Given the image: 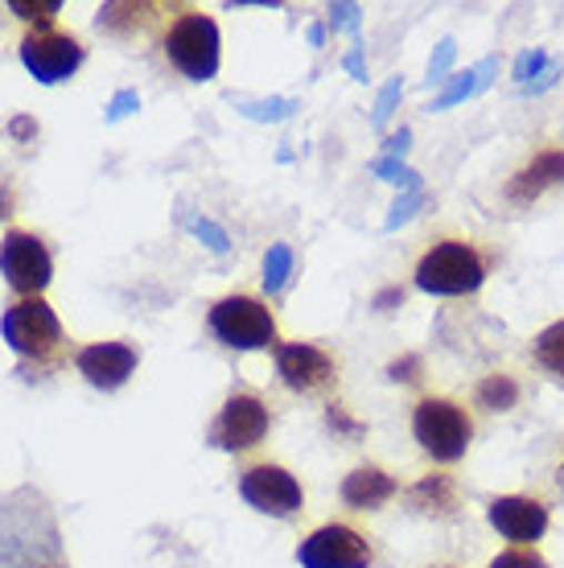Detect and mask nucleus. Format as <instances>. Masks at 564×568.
Returning <instances> with one entry per match:
<instances>
[{
  "instance_id": "obj_1",
  "label": "nucleus",
  "mask_w": 564,
  "mask_h": 568,
  "mask_svg": "<svg viewBox=\"0 0 564 568\" xmlns=\"http://www.w3.org/2000/svg\"><path fill=\"white\" fill-rule=\"evenodd\" d=\"M0 568H67L54 515L42 495L17 490L0 498Z\"/></svg>"
},
{
  "instance_id": "obj_2",
  "label": "nucleus",
  "mask_w": 564,
  "mask_h": 568,
  "mask_svg": "<svg viewBox=\"0 0 564 568\" xmlns=\"http://www.w3.org/2000/svg\"><path fill=\"white\" fill-rule=\"evenodd\" d=\"M482 281H486V264L466 240L433 243L416 264V288L437 293V297L474 293V288H482Z\"/></svg>"
},
{
  "instance_id": "obj_3",
  "label": "nucleus",
  "mask_w": 564,
  "mask_h": 568,
  "mask_svg": "<svg viewBox=\"0 0 564 568\" xmlns=\"http://www.w3.org/2000/svg\"><path fill=\"white\" fill-rule=\"evenodd\" d=\"M412 437L421 440V449L433 462H457V457H466L474 425H470V416L453 399L429 396L412 413Z\"/></svg>"
},
{
  "instance_id": "obj_4",
  "label": "nucleus",
  "mask_w": 564,
  "mask_h": 568,
  "mask_svg": "<svg viewBox=\"0 0 564 568\" xmlns=\"http://www.w3.org/2000/svg\"><path fill=\"white\" fill-rule=\"evenodd\" d=\"M211 334L231 351H264L276 342V317L255 297H223L211 305Z\"/></svg>"
},
{
  "instance_id": "obj_5",
  "label": "nucleus",
  "mask_w": 564,
  "mask_h": 568,
  "mask_svg": "<svg viewBox=\"0 0 564 568\" xmlns=\"http://www.w3.org/2000/svg\"><path fill=\"white\" fill-rule=\"evenodd\" d=\"M165 54L185 79L207 83L219 74V26L207 13H185L178 17L165 33Z\"/></svg>"
},
{
  "instance_id": "obj_6",
  "label": "nucleus",
  "mask_w": 564,
  "mask_h": 568,
  "mask_svg": "<svg viewBox=\"0 0 564 568\" xmlns=\"http://www.w3.org/2000/svg\"><path fill=\"white\" fill-rule=\"evenodd\" d=\"M0 334L9 342V351L21 358H50L62 342V322L42 297H21L4 310Z\"/></svg>"
},
{
  "instance_id": "obj_7",
  "label": "nucleus",
  "mask_w": 564,
  "mask_h": 568,
  "mask_svg": "<svg viewBox=\"0 0 564 568\" xmlns=\"http://www.w3.org/2000/svg\"><path fill=\"white\" fill-rule=\"evenodd\" d=\"M0 276L21 297H42V288L54 276L50 247L29 231H9L0 240Z\"/></svg>"
},
{
  "instance_id": "obj_8",
  "label": "nucleus",
  "mask_w": 564,
  "mask_h": 568,
  "mask_svg": "<svg viewBox=\"0 0 564 568\" xmlns=\"http://www.w3.org/2000/svg\"><path fill=\"white\" fill-rule=\"evenodd\" d=\"M296 560H301V568H371L375 552H371L363 531H354L346 524H325L301 540Z\"/></svg>"
},
{
  "instance_id": "obj_9",
  "label": "nucleus",
  "mask_w": 564,
  "mask_h": 568,
  "mask_svg": "<svg viewBox=\"0 0 564 568\" xmlns=\"http://www.w3.org/2000/svg\"><path fill=\"white\" fill-rule=\"evenodd\" d=\"M240 495L248 507H255L260 515H272V519H293L301 507H305V490L284 466H252L243 469L240 478Z\"/></svg>"
},
{
  "instance_id": "obj_10",
  "label": "nucleus",
  "mask_w": 564,
  "mask_h": 568,
  "mask_svg": "<svg viewBox=\"0 0 564 568\" xmlns=\"http://www.w3.org/2000/svg\"><path fill=\"white\" fill-rule=\"evenodd\" d=\"M264 437H269V408H264V399L248 396V392L226 399L211 425V445L214 449H226V454L255 449Z\"/></svg>"
},
{
  "instance_id": "obj_11",
  "label": "nucleus",
  "mask_w": 564,
  "mask_h": 568,
  "mask_svg": "<svg viewBox=\"0 0 564 568\" xmlns=\"http://www.w3.org/2000/svg\"><path fill=\"white\" fill-rule=\"evenodd\" d=\"M21 67H26L38 83L54 87L62 79H71L83 67V45L74 42L71 33H54V29H33L21 42Z\"/></svg>"
},
{
  "instance_id": "obj_12",
  "label": "nucleus",
  "mask_w": 564,
  "mask_h": 568,
  "mask_svg": "<svg viewBox=\"0 0 564 568\" xmlns=\"http://www.w3.org/2000/svg\"><path fill=\"white\" fill-rule=\"evenodd\" d=\"M276 375L289 392L310 396L334 379V358L313 342H284V346H276Z\"/></svg>"
},
{
  "instance_id": "obj_13",
  "label": "nucleus",
  "mask_w": 564,
  "mask_h": 568,
  "mask_svg": "<svg viewBox=\"0 0 564 568\" xmlns=\"http://www.w3.org/2000/svg\"><path fill=\"white\" fill-rule=\"evenodd\" d=\"M486 519L491 527L511 544H536L544 531H548V507L540 503V498H527V495H503L494 498L491 507H486Z\"/></svg>"
},
{
  "instance_id": "obj_14",
  "label": "nucleus",
  "mask_w": 564,
  "mask_h": 568,
  "mask_svg": "<svg viewBox=\"0 0 564 568\" xmlns=\"http://www.w3.org/2000/svg\"><path fill=\"white\" fill-rule=\"evenodd\" d=\"M74 367L87 384L99 387V392H115L132 379L137 371V351L128 342H91L74 355Z\"/></svg>"
},
{
  "instance_id": "obj_15",
  "label": "nucleus",
  "mask_w": 564,
  "mask_h": 568,
  "mask_svg": "<svg viewBox=\"0 0 564 568\" xmlns=\"http://www.w3.org/2000/svg\"><path fill=\"white\" fill-rule=\"evenodd\" d=\"M561 182H564V149H544V153H536L511 178L507 199L523 206V202H536L544 190H552V185Z\"/></svg>"
},
{
  "instance_id": "obj_16",
  "label": "nucleus",
  "mask_w": 564,
  "mask_h": 568,
  "mask_svg": "<svg viewBox=\"0 0 564 568\" xmlns=\"http://www.w3.org/2000/svg\"><path fill=\"white\" fill-rule=\"evenodd\" d=\"M395 490H400V486H395L392 474H383L380 466H359L354 474H346V483H342V503L354 507V511H380Z\"/></svg>"
},
{
  "instance_id": "obj_17",
  "label": "nucleus",
  "mask_w": 564,
  "mask_h": 568,
  "mask_svg": "<svg viewBox=\"0 0 564 568\" xmlns=\"http://www.w3.org/2000/svg\"><path fill=\"white\" fill-rule=\"evenodd\" d=\"M412 503L429 515H441V519H450L457 511V486H453L450 474H429L421 483L412 486Z\"/></svg>"
},
{
  "instance_id": "obj_18",
  "label": "nucleus",
  "mask_w": 564,
  "mask_h": 568,
  "mask_svg": "<svg viewBox=\"0 0 564 568\" xmlns=\"http://www.w3.org/2000/svg\"><path fill=\"white\" fill-rule=\"evenodd\" d=\"M479 404L491 408V413H507V408L520 404V384L511 375H486L479 384Z\"/></svg>"
},
{
  "instance_id": "obj_19",
  "label": "nucleus",
  "mask_w": 564,
  "mask_h": 568,
  "mask_svg": "<svg viewBox=\"0 0 564 568\" xmlns=\"http://www.w3.org/2000/svg\"><path fill=\"white\" fill-rule=\"evenodd\" d=\"M536 363L564 379V322H552L536 338Z\"/></svg>"
},
{
  "instance_id": "obj_20",
  "label": "nucleus",
  "mask_w": 564,
  "mask_h": 568,
  "mask_svg": "<svg viewBox=\"0 0 564 568\" xmlns=\"http://www.w3.org/2000/svg\"><path fill=\"white\" fill-rule=\"evenodd\" d=\"M289 276H293V247L289 243H272L269 256H264V288L269 293H281L284 284H289Z\"/></svg>"
},
{
  "instance_id": "obj_21",
  "label": "nucleus",
  "mask_w": 564,
  "mask_h": 568,
  "mask_svg": "<svg viewBox=\"0 0 564 568\" xmlns=\"http://www.w3.org/2000/svg\"><path fill=\"white\" fill-rule=\"evenodd\" d=\"M182 223H185V231H190L194 240H202L207 247H211L214 256H226V252H231V235H226V231L219 227V223H211L207 214L185 211V214H182Z\"/></svg>"
},
{
  "instance_id": "obj_22",
  "label": "nucleus",
  "mask_w": 564,
  "mask_h": 568,
  "mask_svg": "<svg viewBox=\"0 0 564 568\" xmlns=\"http://www.w3.org/2000/svg\"><path fill=\"white\" fill-rule=\"evenodd\" d=\"M470 95H479V74H474V71L450 74V79H445V87H441V95L433 100V112H445V108L470 100Z\"/></svg>"
},
{
  "instance_id": "obj_23",
  "label": "nucleus",
  "mask_w": 564,
  "mask_h": 568,
  "mask_svg": "<svg viewBox=\"0 0 564 568\" xmlns=\"http://www.w3.org/2000/svg\"><path fill=\"white\" fill-rule=\"evenodd\" d=\"M371 173H375V178H383V182L400 185V194H404V190H424L421 173L412 170V165H404V161H392V156H380V161L371 165Z\"/></svg>"
},
{
  "instance_id": "obj_24",
  "label": "nucleus",
  "mask_w": 564,
  "mask_h": 568,
  "mask_svg": "<svg viewBox=\"0 0 564 568\" xmlns=\"http://www.w3.org/2000/svg\"><path fill=\"white\" fill-rule=\"evenodd\" d=\"M552 58L544 54V50H540V45H527V50H520V54H515V67H511V79H515V83L520 87H532L540 79V74H544V67H548Z\"/></svg>"
},
{
  "instance_id": "obj_25",
  "label": "nucleus",
  "mask_w": 564,
  "mask_h": 568,
  "mask_svg": "<svg viewBox=\"0 0 564 568\" xmlns=\"http://www.w3.org/2000/svg\"><path fill=\"white\" fill-rule=\"evenodd\" d=\"M58 9H62V0H9V13H17L21 21L38 29H50Z\"/></svg>"
},
{
  "instance_id": "obj_26",
  "label": "nucleus",
  "mask_w": 564,
  "mask_h": 568,
  "mask_svg": "<svg viewBox=\"0 0 564 568\" xmlns=\"http://www.w3.org/2000/svg\"><path fill=\"white\" fill-rule=\"evenodd\" d=\"M240 112L248 115V120H284V115H293L296 112V103L293 100H252V103H240Z\"/></svg>"
},
{
  "instance_id": "obj_27",
  "label": "nucleus",
  "mask_w": 564,
  "mask_h": 568,
  "mask_svg": "<svg viewBox=\"0 0 564 568\" xmlns=\"http://www.w3.org/2000/svg\"><path fill=\"white\" fill-rule=\"evenodd\" d=\"M453 58H457V42H453V38H441L437 50H433V58H429V79H424V83L429 87L445 83V79H450Z\"/></svg>"
},
{
  "instance_id": "obj_28",
  "label": "nucleus",
  "mask_w": 564,
  "mask_h": 568,
  "mask_svg": "<svg viewBox=\"0 0 564 568\" xmlns=\"http://www.w3.org/2000/svg\"><path fill=\"white\" fill-rule=\"evenodd\" d=\"M424 206V190H404L400 199L392 202V214H387V223H383V231H395V227H404L412 214Z\"/></svg>"
},
{
  "instance_id": "obj_29",
  "label": "nucleus",
  "mask_w": 564,
  "mask_h": 568,
  "mask_svg": "<svg viewBox=\"0 0 564 568\" xmlns=\"http://www.w3.org/2000/svg\"><path fill=\"white\" fill-rule=\"evenodd\" d=\"M486 568H548V560H544L536 548H511V552L494 556Z\"/></svg>"
},
{
  "instance_id": "obj_30",
  "label": "nucleus",
  "mask_w": 564,
  "mask_h": 568,
  "mask_svg": "<svg viewBox=\"0 0 564 568\" xmlns=\"http://www.w3.org/2000/svg\"><path fill=\"white\" fill-rule=\"evenodd\" d=\"M400 100H404V83H400V79H392V83L380 91V100H375V115H371V124H375V129H383V124L392 120L395 103H400Z\"/></svg>"
},
{
  "instance_id": "obj_31",
  "label": "nucleus",
  "mask_w": 564,
  "mask_h": 568,
  "mask_svg": "<svg viewBox=\"0 0 564 568\" xmlns=\"http://www.w3.org/2000/svg\"><path fill=\"white\" fill-rule=\"evenodd\" d=\"M359 26H363V9L351 4V0H342V4H330V29L339 33V29H351L354 38H359Z\"/></svg>"
},
{
  "instance_id": "obj_32",
  "label": "nucleus",
  "mask_w": 564,
  "mask_h": 568,
  "mask_svg": "<svg viewBox=\"0 0 564 568\" xmlns=\"http://www.w3.org/2000/svg\"><path fill=\"white\" fill-rule=\"evenodd\" d=\"M137 108H141V95H137V91H120V95H115L112 103H108V120H124L128 112H137Z\"/></svg>"
},
{
  "instance_id": "obj_33",
  "label": "nucleus",
  "mask_w": 564,
  "mask_h": 568,
  "mask_svg": "<svg viewBox=\"0 0 564 568\" xmlns=\"http://www.w3.org/2000/svg\"><path fill=\"white\" fill-rule=\"evenodd\" d=\"M325 425L334 428V433H346V437H359V433H363V425H359V420H351V416L342 413L339 404H334V408L325 413Z\"/></svg>"
},
{
  "instance_id": "obj_34",
  "label": "nucleus",
  "mask_w": 564,
  "mask_h": 568,
  "mask_svg": "<svg viewBox=\"0 0 564 568\" xmlns=\"http://www.w3.org/2000/svg\"><path fill=\"white\" fill-rule=\"evenodd\" d=\"M416 371H421V358H416V355H409V358H395L392 367H387V375H392L395 384H400V379H404V384H412V379H421V375H416Z\"/></svg>"
},
{
  "instance_id": "obj_35",
  "label": "nucleus",
  "mask_w": 564,
  "mask_h": 568,
  "mask_svg": "<svg viewBox=\"0 0 564 568\" xmlns=\"http://www.w3.org/2000/svg\"><path fill=\"white\" fill-rule=\"evenodd\" d=\"M342 67L351 71V79H359V83H367V62H363V42H354L351 50H346V58H342Z\"/></svg>"
},
{
  "instance_id": "obj_36",
  "label": "nucleus",
  "mask_w": 564,
  "mask_h": 568,
  "mask_svg": "<svg viewBox=\"0 0 564 568\" xmlns=\"http://www.w3.org/2000/svg\"><path fill=\"white\" fill-rule=\"evenodd\" d=\"M412 149V132L409 129H400V132H392L387 136V144H383V156H392V161H400V156L409 153Z\"/></svg>"
},
{
  "instance_id": "obj_37",
  "label": "nucleus",
  "mask_w": 564,
  "mask_h": 568,
  "mask_svg": "<svg viewBox=\"0 0 564 568\" xmlns=\"http://www.w3.org/2000/svg\"><path fill=\"white\" fill-rule=\"evenodd\" d=\"M556 79H561V62H548V67H544V74H540V79L527 87V91H532V95H544V91H548Z\"/></svg>"
},
{
  "instance_id": "obj_38",
  "label": "nucleus",
  "mask_w": 564,
  "mask_h": 568,
  "mask_svg": "<svg viewBox=\"0 0 564 568\" xmlns=\"http://www.w3.org/2000/svg\"><path fill=\"white\" fill-rule=\"evenodd\" d=\"M474 74H479V91H486V87L494 83V74H498V58H482L479 67H474Z\"/></svg>"
},
{
  "instance_id": "obj_39",
  "label": "nucleus",
  "mask_w": 564,
  "mask_h": 568,
  "mask_svg": "<svg viewBox=\"0 0 564 568\" xmlns=\"http://www.w3.org/2000/svg\"><path fill=\"white\" fill-rule=\"evenodd\" d=\"M400 301H404L400 288H383L380 297H375V310H387V305H400Z\"/></svg>"
},
{
  "instance_id": "obj_40",
  "label": "nucleus",
  "mask_w": 564,
  "mask_h": 568,
  "mask_svg": "<svg viewBox=\"0 0 564 568\" xmlns=\"http://www.w3.org/2000/svg\"><path fill=\"white\" fill-rule=\"evenodd\" d=\"M325 42V26H310V45H322Z\"/></svg>"
},
{
  "instance_id": "obj_41",
  "label": "nucleus",
  "mask_w": 564,
  "mask_h": 568,
  "mask_svg": "<svg viewBox=\"0 0 564 568\" xmlns=\"http://www.w3.org/2000/svg\"><path fill=\"white\" fill-rule=\"evenodd\" d=\"M561 486H564V462H561Z\"/></svg>"
}]
</instances>
